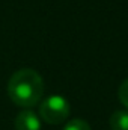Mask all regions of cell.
I'll return each mask as SVG.
<instances>
[{"instance_id": "cell-5", "label": "cell", "mask_w": 128, "mask_h": 130, "mask_svg": "<svg viewBox=\"0 0 128 130\" xmlns=\"http://www.w3.org/2000/svg\"><path fill=\"white\" fill-rule=\"evenodd\" d=\"M63 130H91V127L86 121H83L80 118H75V120H71L69 123H66Z\"/></svg>"}, {"instance_id": "cell-3", "label": "cell", "mask_w": 128, "mask_h": 130, "mask_svg": "<svg viewBox=\"0 0 128 130\" xmlns=\"http://www.w3.org/2000/svg\"><path fill=\"white\" fill-rule=\"evenodd\" d=\"M14 126L15 130H41V120L33 110L24 109L15 117Z\"/></svg>"}, {"instance_id": "cell-1", "label": "cell", "mask_w": 128, "mask_h": 130, "mask_svg": "<svg viewBox=\"0 0 128 130\" xmlns=\"http://www.w3.org/2000/svg\"><path fill=\"white\" fill-rule=\"evenodd\" d=\"M9 98L20 107L38 104L44 94V80L32 68H23L14 73L8 83Z\"/></svg>"}, {"instance_id": "cell-4", "label": "cell", "mask_w": 128, "mask_h": 130, "mask_svg": "<svg viewBox=\"0 0 128 130\" xmlns=\"http://www.w3.org/2000/svg\"><path fill=\"white\" fill-rule=\"evenodd\" d=\"M109 126L112 130H128V112L116 110L109 118Z\"/></svg>"}, {"instance_id": "cell-2", "label": "cell", "mask_w": 128, "mask_h": 130, "mask_svg": "<svg viewBox=\"0 0 128 130\" xmlns=\"http://www.w3.org/2000/svg\"><path fill=\"white\" fill-rule=\"evenodd\" d=\"M71 107L68 100L62 95H50L39 106L41 118L48 124H60L69 117Z\"/></svg>"}, {"instance_id": "cell-6", "label": "cell", "mask_w": 128, "mask_h": 130, "mask_svg": "<svg viewBox=\"0 0 128 130\" xmlns=\"http://www.w3.org/2000/svg\"><path fill=\"white\" fill-rule=\"evenodd\" d=\"M118 97H119V101L125 107H128V79L121 83V86L118 89Z\"/></svg>"}]
</instances>
